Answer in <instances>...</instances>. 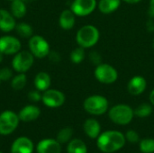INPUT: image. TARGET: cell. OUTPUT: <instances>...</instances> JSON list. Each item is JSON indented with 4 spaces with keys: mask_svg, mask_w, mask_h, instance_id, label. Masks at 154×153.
Listing matches in <instances>:
<instances>
[{
    "mask_svg": "<svg viewBox=\"0 0 154 153\" xmlns=\"http://www.w3.org/2000/svg\"><path fill=\"white\" fill-rule=\"evenodd\" d=\"M125 144V136L118 131H106L97 137V148L104 153H113L121 150Z\"/></svg>",
    "mask_w": 154,
    "mask_h": 153,
    "instance_id": "obj_1",
    "label": "cell"
},
{
    "mask_svg": "<svg viewBox=\"0 0 154 153\" xmlns=\"http://www.w3.org/2000/svg\"><path fill=\"white\" fill-rule=\"evenodd\" d=\"M100 37L98 29L91 24L82 26L76 34V41L79 46L88 49L95 46Z\"/></svg>",
    "mask_w": 154,
    "mask_h": 153,
    "instance_id": "obj_2",
    "label": "cell"
},
{
    "mask_svg": "<svg viewBox=\"0 0 154 153\" xmlns=\"http://www.w3.org/2000/svg\"><path fill=\"white\" fill-rule=\"evenodd\" d=\"M110 120L119 125H126L130 124L134 116V112L128 105H116L108 111Z\"/></svg>",
    "mask_w": 154,
    "mask_h": 153,
    "instance_id": "obj_3",
    "label": "cell"
},
{
    "mask_svg": "<svg viewBox=\"0 0 154 153\" xmlns=\"http://www.w3.org/2000/svg\"><path fill=\"white\" fill-rule=\"evenodd\" d=\"M84 109L87 113L93 115H102L107 112L108 100L100 95H93L87 97L83 103Z\"/></svg>",
    "mask_w": 154,
    "mask_h": 153,
    "instance_id": "obj_4",
    "label": "cell"
},
{
    "mask_svg": "<svg viewBox=\"0 0 154 153\" xmlns=\"http://www.w3.org/2000/svg\"><path fill=\"white\" fill-rule=\"evenodd\" d=\"M94 75L98 82L106 85L115 83L118 78L117 70L107 63H100L97 65L95 69Z\"/></svg>",
    "mask_w": 154,
    "mask_h": 153,
    "instance_id": "obj_5",
    "label": "cell"
},
{
    "mask_svg": "<svg viewBox=\"0 0 154 153\" xmlns=\"http://www.w3.org/2000/svg\"><path fill=\"white\" fill-rule=\"evenodd\" d=\"M34 62V56L31 51L22 50L14 54L12 60V68L17 73H25L28 71Z\"/></svg>",
    "mask_w": 154,
    "mask_h": 153,
    "instance_id": "obj_6",
    "label": "cell"
},
{
    "mask_svg": "<svg viewBox=\"0 0 154 153\" xmlns=\"http://www.w3.org/2000/svg\"><path fill=\"white\" fill-rule=\"evenodd\" d=\"M20 119L17 114L11 110L4 111L0 114V134L9 135L15 131Z\"/></svg>",
    "mask_w": 154,
    "mask_h": 153,
    "instance_id": "obj_7",
    "label": "cell"
},
{
    "mask_svg": "<svg viewBox=\"0 0 154 153\" xmlns=\"http://www.w3.org/2000/svg\"><path fill=\"white\" fill-rule=\"evenodd\" d=\"M29 50L31 53L38 59H43L48 57L51 49L48 41L41 35H32L29 39Z\"/></svg>",
    "mask_w": 154,
    "mask_h": 153,
    "instance_id": "obj_8",
    "label": "cell"
},
{
    "mask_svg": "<svg viewBox=\"0 0 154 153\" xmlns=\"http://www.w3.org/2000/svg\"><path fill=\"white\" fill-rule=\"evenodd\" d=\"M42 103L51 108H57L61 106L66 100L65 95L57 89H47L43 92L42 96Z\"/></svg>",
    "mask_w": 154,
    "mask_h": 153,
    "instance_id": "obj_9",
    "label": "cell"
},
{
    "mask_svg": "<svg viewBox=\"0 0 154 153\" xmlns=\"http://www.w3.org/2000/svg\"><path fill=\"white\" fill-rule=\"evenodd\" d=\"M22 44L18 38L5 35L0 38V52L4 55H14L21 50Z\"/></svg>",
    "mask_w": 154,
    "mask_h": 153,
    "instance_id": "obj_10",
    "label": "cell"
},
{
    "mask_svg": "<svg viewBox=\"0 0 154 153\" xmlns=\"http://www.w3.org/2000/svg\"><path fill=\"white\" fill-rule=\"evenodd\" d=\"M97 7V0H74L70 9L77 16H87Z\"/></svg>",
    "mask_w": 154,
    "mask_h": 153,
    "instance_id": "obj_11",
    "label": "cell"
},
{
    "mask_svg": "<svg viewBox=\"0 0 154 153\" xmlns=\"http://www.w3.org/2000/svg\"><path fill=\"white\" fill-rule=\"evenodd\" d=\"M146 87L147 81L142 76L133 77L127 84V90L132 96H140L145 91Z\"/></svg>",
    "mask_w": 154,
    "mask_h": 153,
    "instance_id": "obj_12",
    "label": "cell"
},
{
    "mask_svg": "<svg viewBox=\"0 0 154 153\" xmlns=\"http://www.w3.org/2000/svg\"><path fill=\"white\" fill-rule=\"evenodd\" d=\"M36 151L38 153H60L61 144L54 139H44L39 142Z\"/></svg>",
    "mask_w": 154,
    "mask_h": 153,
    "instance_id": "obj_13",
    "label": "cell"
},
{
    "mask_svg": "<svg viewBox=\"0 0 154 153\" xmlns=\"http://www.w3.org/2000/svg\"><path fill=\"white\" fill-rule=\"evenodd\" d=\"M33 143L27 137L17 138L11 146V153H32Z\"/></svg>",
    "mask_w": 154,
    "mask_h": 153,
    "instance_id": "obj_14",
    "label": "cell"
},
{
    "mask_svg": "<svg viewBox=\"0 0 154 153\" xmlns=\"http://www.w3.org/2000/svg\"><path fill=\"white\" fill-rule=\"evenodd\" d=\"M16 22L11 12L0 8V30L4 32H9L15 29Z\"/></svg>",
    "mask_w": 154,
    "mask_h": 153,
    "instance_id": "obj_15",
    "label": "cell"
},
{
    "mask_svg": "<svg viewBox=\"0 0 154 153\" xmlns=\"http://www.w3.org/2000/svg\"><path fill=\"white\" fill-rule=\"evenodd\" d=\"M41 115V110L38 106L33 105H28L23 107L18 113L20 121L28 123L36 120Z\"/></svg>",
    "mask_w": 154,
    "mask_h": 153,
    "instance_id": "obj_16",
    "label": "cell"
},
{
    "mask_svg": "<svg viewBox=\"0 0 154 153\" xmlns=\"http://www.w3.org/2000/svg\"><path fill=\"white\" fill-rule=\"evenodd\" d=\"M76 23V14L72 12L71 9H65L63 10L59 18L60 26L66 31L72 29Z\"/></svg>",
    "mask_w": 154,
    "mask_h": 153,
    "instance_id": "obj_17",
    "label": "cell"
},
{
    "mask_svg": "<svg viewBox=\"0 0 154 153\" xmlns=\"http://www.w3.org/2000/svg\"><path fill=\"white\" fill-rule=\"evenodd\" d=\"M83 129L88 137L91 139H97L101 133V126L98 121L94 118L87 119L84 123Z\"/></svg>",
    "mask_w": 154,
    "mask_h": 153,
    "instance_id": "obj_18",
    "label": "cell"
},
{
    "mask_svg": "<svg viewBox=\"0 0 154 153\" xmlns=\"http://www.w3.org/2000/svg\"><path fill=\"white\" fill-rule=\"evenodd\" d=\"M33 83L37 90L44 92L45 90L50 88L51 84V78L47 72L41 71L35 76Z\"/></svg>",
    "mask_w": 154,
    "mask_h": 153,
    "instance_id": "obj_19",
    "label": "cell"
},
{
    "mask_svg": "<svg viewBox=\"0 0 154 153\" xmlns=\"http://www.w3.org/2000/svg\"><path fill=\"white\" fill-rule=\"evenodd\" d=\"M121 5V0H100L98 2V9L102 14H108L116 11Z\"/></svg>",
    "mask_w": 154,
    "mask_h": 153,
    "instance_id": "obj_20",
    "label": "cell"
},
{
    "mask_svg": "<svg viewBox=\"0 0 154 153\" xmlns=\"http://www.w3.org/2000/svg\"><path fill=\"white\" fill-rule=\"evenodd\" d=\"M10 12L14 18H23L27 13L25 3L23 0H13L10 5Z\"/></svg>",
    "mask_w": 154,
    "mask_h": 153,
    "instance_id": "obj_21",
    "label": "cell"
},
{
    "mask_svg": "<svg viewBox=\"0 0 154 153\" xmlns=\"http://www.w3.org/2000/svg\"><path fill=\"white\" fill-rule=\"evenodd\" d=\"M68 153H88V148L87 145L83 141L80 139H73L69 142L68 148H67Z\"/></svg>",
    "mask_w": 154,
    "mask_h": 153,
    "instance_id": "obj_22",
    "label": "cell"
},
{
    "mask_svg": "<svg viewBox=\"0 0 154 153\" xmlns=\"http://www.w3.org/2000/svg\"><path fill=\"white\" fill-rule=\"evenodd\" d=\"M15 30L17 34L24 39H30L33 35V29L32 27L26 23H19L15 26Z\"/></svg>",
    "mask_w": 154,
    "mask_h": 153,
    "instance_id": "obj_23",
    "label": "cell"
},
{
    "mask_svg": "<svg viewBox=\"0 0 154 153\" xmlns=\"http://www.w3.org/2000/svg\"><path fill=\"white\" fill-rule=\"evenodd\" d=\"M27 83V77L25 73H18L11 79V87L14 90H22Z\"/></svg>",
    "mask_w": 154,
    "mask_h": 153,
    "instance_id": "obj_24",
    "label": "cell"
},
{
    "mask_svg": "<svg viewBox=\"0 0 154 153\" xmlns=\"http://www.w3.org/2000/svg\"><path fill=\"white\" fill-rule=\"evenodd\" d=\"M134 115L141 117V118H145V117H148L152 115V106L150 104L143 103V104H141L140 106H138L134 110Z\"/></svg>",
    "mask_w": 154,
    "mask_h": 153,
    "instance_id": "obj_25",
    "label": "cell"
},
{
    "mask_svg": "<svg viewBox=\"0 0 154 153\" xmlns=\"http://www.w3.org/2000/svg\"><path fill=\"white\" fill-rule=\"evenodd\" d=\"M72 135H73V129L71 127H64L58 133L56 140L60 144H64L70 141Z\"/></svg>",
    "mask_w": 154,
    "mask_h": 153,
    "instance_id": "obj_26",
    "label": "cell"
},
{
    "mask_svg": "<svg viewBox=\"0 0 154 153\" xmlns=\"http://www.w3.org/2000/svg\"><path fill=\"white\" fill-rule=\"evenodd\" d=\"M84 59H85V50L80 46L74 49L70 53V60L75 64H79L82 62Z\"/></svg>",
    "mask_w": 154,
    "mask_h": 153,
    "instance_id": "obj_27",
    "label": "cell"
},
{
    "mask_svg": "<svg viewBox=\"0 0 154 153\" xmlns=\"http://www.w3.org/2000/svg\"><path fill=\"white\" fill-rule=\"evenodd\" d=\"M140 151L143 153H154V139L147 138L140 142Z\"/></svg>",
    "mask_w": 154,
    "mask_h": 153,
    "instance_id": "obj_28",
    "label": "cell"
},
{
    "mask_svg": "<svg viewBox=\"0 0 154 153\" xmlns=\"http://www.w3.org/2000/svg\"><path fill=\"white\" fill-rule=\"evenodd\" d=\"M13 78V70L7 67L0 69V80L8 81Z\"/></svg>",
    "mask_w": 154,
    "mask_h": 153,
    "instance_id": "obj_29",
    "label": "cell"
},
{
    "mask_svg": "<svg viewBox=\"0 0 154 153\" xmlns=\"http://www.w3.org/2000/svg\"><path fill=\"white\" fill-rule=\"evenodd\" d=\"M125 139L131 143H137L140 140V137H139V134L136 131L129 130L125 134Z\"/></svg>",
    "mask_w": 154,
    "mask_h": 153,
    "instance_id": "obj_30",
    "label": "cell"
},
{
    "mask_svg": "<svg viewBox=\"0 0 154 153\" xmlns=\"http://www.w3.org/2000/svg\"><path fill=\"white\" fill-rule=\"evenodd\" d=\"M41 91L39 90H32L28 94V98L32 101V102H39L40 100H42V94L40 93Z\"/></svg>",
    "mask_w": 154,
    "mask_h": 153,
    "instance_id": "obj_31",
    "label": "cell"
},
{
    "mask_svg": "<svg viewBox=\"0 0 154 153\" xmlns=\"http://www.w3.org/2000/svg\"><path fill=\"white\" fill-rule=\"evenodd\" d=\"M89 58H90V60H91L94 64H96L97 66L99 65V64L101 63V56H100V54H99L98 52H97V51H92V52L89 54Z\"/></svg>",
    "mask_w": 154,
    "mask_h": 153,
    "instance_id": "obj_32",
    "label": "cell"
},
{
    "mask_svg": "<svg viewBox=\"0 0 154 153\" xmlns=\"http://www.w3.org/2000/svg\"><path fill=\"white\" fill-rule=\"evenodd\" d=\"M48 57H49V60H50L51 61H52V62H59V61L60 60V59H61L60 53L57 52V51H55V50L50 51Z\"/></svg>",
    "mask_w": 154,
    "mask_h": 153,
    "instance_id": "obj_33",
    "label": "cell"
},
{
    "mask_svg": "<svg viewBox=\"0 0 154 153\" xmlns=\"http://www.w3.org/2000/svg\"><path fill=\"white\" fill-rule=\"evenodd\" d=\"M149 13L152 16H154V0L150 1V9H149Z\"/></svg>",
    "mask_w": 154,
    "mask_h": 153,
    "instance_id": "obj_34",
    "label": "cell"
},
{
    "mask_svg": "<svg viewBox=\"0 0 154 153\" xmlns=\"http://www.w3.org/2000/svg\"><path fill=\"white\" fill-rule=\"evenodd\" d=\"M150 101H151V104L154 106V89H152V92L150 93Z\"/></svg>",
    "mask_w": 154,
    "mask_h": 153,
    "instance_id": "obj_35",
    "label": "cell"
},
{
    "mask_svg": "<svg viewBox=\"0 0 154 153\" xmlns=\"http://www.w3.org/2000/svg\"><path fill=\"white\" fill-rule=\"evenodd\" d=\"M125 1V3H128V4H137L139 2H141L142 0H123Z\"/></svg>",
    "mask_w": 154,
    "mask_h": 153,
    "instance_id": "obj_36",
    "label": "cell"
},
{
    "mask_svg": "<svg viewBox=\"0 0 154 153\" xmlns=\"http://www.w3.org/2000/svg\"><path fill=\"white\" fill-rule=\"evenodd\" d=\"M3 58H4V54L0 52V63L3 61Z\"/></svg>",
    "mask_w": 154,
    "mask_h": 153,
    "instance_id": "obj_37",
    "label": "cell"
},
{
    "mask_svg": "<svg viewBox=\"0 0 154 153\" xmlns=\"http://www.w3.org/2000/svg\"><path fill=\"white\" fill-rule=\"evenodd\" d=\"M10 1H13V0H10Z\"/></svg>",
    "mask_w": 154,
    "mask_h": 153,
    "instance_id": "obj_38",
    "label": "cell"
},
{
    "mask_svg": "<svg viewBox=\"0 0 154 153\" xmlns=\"http://www.w3.org/2000/svg\"><path fill=\"white\" fill-rule=\"evenodd\" d=\"M0 153H2V152H1V151H0Z\"/></svg>",
    "mask_w": 154,
    "mask_h": 153,
    "instance_id": "obj_39",
    "label": "cell"
},
{
    "mask_svg": "<svg viewBox=\"0 0 154 153\" xmlns=\"http://www.w3.org/2000/svg\"><path fill=\"white\" fill-rule=\"evenodd\" d=\"M0 82H1V80H0Z\"/></svg>",
    "mask_w": 154,
    "mask_h": 153,
    "instance_id": "obj_40",
    "label": "cell"
}]
</instances>
